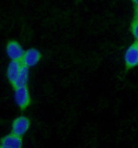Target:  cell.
<instances>
[{"label":"cell","instance_id":"obj_7","mask_svg":"<svg viewBox=\"0 0 138 148\" xmlns=\"http://www.w3.org/2000/svg\"><path fill=\"white\" fill-rule=\"evenodd\" d=\"M23 64L21 61H14L9 64L8 69V77L9 81L12 85L15 82L16 79L18 77L20 71Z\"/></svg>","mask_w":138,"mask_h":148},{"label":"cell","instance_id":"obj_10","mask_svg":"<svg viewBox=\"0 0 138 148\" xmlns=\"http://www.w3.org/2000/svg\"><path fill=\"white\" fill-rule=\"evenodd\" d=\"M135 19L138 21V5H136L135 8Z\"/></svg>","mask_w":138,"mask_h":148},{"label":"cell","instance_id":"obj_5","mask_svg":"<svg viewBox=\"0 0 138 148\" xmlns=\"http://www.w3.org/2000/svg\"><path fill=\"white\" fill-rule=\"evenodd\" d=\"M41 58V54L38 50L30 49L25 51L21 62L23 65L29 68L36 65Z\"/></svg>","mask_w":138,"mask_h":148},{"label":"cell","instance_id":"obj_9","mask_svg":"<svg viewBox=\"0 0 138 148\" xmlns=\"http://www.w3.org/2000/svg\"><path fill=\"white\" fill-rule=\"evenodd\" d=\"M131 31L137 41H138V21L135 18L131 25Z\"/></svg>","mask_w":138,"mask_h":148},{"label":"cell","instance_id":"obj_12","mask_svg":"<svg viewBox=\"0 0 138 148\" xmlns=\"http://www.w3.org/2000/svg\"><path fill=\"white\" fill-rule=\"evenodd\" d=\"M137 41V43H138V41Z\"/></svg>","mask_w":138,"mask_h":148},{"label":"cell","instance_id":"obj_3","mask_svg":"<svg viewBox=\"0 0 138 148\" xmlns=\"http://www.w3.org/2000/svg\"><path fill=\"white\" fill-rule=\"evenodd\" d=\"M30 122L26 116H19L16 119L12 125V133L21 137L28 131L30 127Z\"/></svg>","mask_w":138,"mask_h":148},{"label":"cell","instance_id":"obj_6","mask_svg":"<svg viewBox=\"0 0 138 148\" xmlns=\"http://www.w3.org/2000/svg\"><path fill=\"white\" fill-rule=\"evenodd\" d=\"M23 145V140L20 136L14 134L5 136L0 142V147L3 148H20Z\"/></svg>","mask_w":138,"mask_h":148},{"label":"cell","instance_id":"obj_2","mask_svg":"<svg viewBox=\"0 0 138 148\" xmlns=\"http://www.w3.org/2000/svg\"><path fill=\"white\" fill-rule=\"evenodd\" d=\"M14 97L16 104L21 109H25L30 103V96L27 86L16 88Z\"/></svg>","mask_w":138,"mask_h":148},{"label":"cell","instance_id":"obj_4","mask_svg":"<svg viewBox=\"0 0 138 148\" xmlns=\"http://www.w3.org/2000/svg\"><path fill=\"white\" fill-rule=\"evenodd\" d=\"M8 56L14 61H21L25 51L20 44L16 41H10L6 46Z\"/></svg>","mask_w":138,"mask_h":148},{"label":"cell","instance_id":"obj_8","mask_svg":"<svg viewBox=\"0 0 138 148\" xmlns=\"http://www.w3.org/2000/svg\"><path fill=\"white\" fill-rule=\"evenodd\" d=\"M28 77V68L23 64L18 77L13 84L14 87L16 88L17 87L27 86Z\"/></svg>","mask_w":138,"mask_h":148},{"label":"cell","instance_id":"obj_1","mask_svg":"<svg viewBox=\"0 0 138 148\" xmlns=\"http://www.w3.org/2000/svg\"><path fill=\"white\" fill-rule=\"evenodd\" d=\"M124 60L126 70L133 68L138 65V45L137 41L134 42L126 51Z\"/></svg>","mask_w":138,"mask_h":148},{"label":"cell","instance_id":"obj_11","mask_svg":"<svg viewBox=\"0 0 138 148\" xmlns=\"http://www.w3.org/2000/svg\"><path fill=\"white\" fill-rule=\"evenodd\" d=\"M136 5H138V0H132Z\"/></svg>","mask_w":138,"mask_h":148}]
</instances>
